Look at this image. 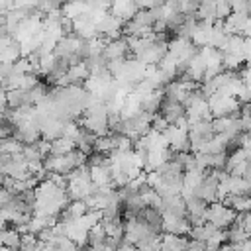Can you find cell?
Instances as JSON below:
<instances>
[{"label":"cell","instance_id":"7","mask_svg":"<svg viewBox=\"0 0 251 251\" xmlns=\"http://www.w3.org/2000/svg\"><path fill=\"white\" fill-rule=\"evenodd\" d=\"M75 35L80 37V39H84V41L96 39V37H98L96 20L90 18L88 14H86V16H80L78 20H75Z\"/></svg>","mask_w":251,"mask_h":251},{"label":"cell","instance_id":"30","mask_svg":"<svg viewBox=\"0 0 251 251\" xmlns=\"http://www.w3.org/2000/svg\"><path fill=\"white\" fill-rule=\"evenodd\" d=\"M198 8H200V2H194V0L180 2V14H184L186 18H196L198 16Z\"/></svg>","mask_w":251,"mask_h":251},{"label":"cell","instance_id":"38","mask_svg":"<svg viewBox=\"0 0 251 251\" xmlns=\"http://www.w3.org/2000/svg\"><path fill=\"white\" fill-rule=\"evenodd\" d=\"M220 251H239V249H237L235 245H231V243H226V245H224Z\"/></svg>","mask_w":251,"mask_h":251},{"label":"cell","instance_id":"33","mask_svg":"<svg viewBox=\"0 0 251 251\" xmlns=\"http://www.w3.org/2000/svg\"><path fill=\"white\" fill-rule=\"evenodd\" d=\"M243 59L247 65H251V37H245V45H243Z\"/></svg>","mask_w":251,"mask_h":251},{"label":"cell","instance_id":"25","mask_svg":"<svg viewBox=\"0 0 251 251\" xmlns=\"http://www.w3.org/2000/svg\"><path fill=\"white\" fill-rule=\"evenodd\" d=\"M196 18L198 20H206V22H216V2H210V0L200 2Z\"/></svg>","mask_w":251,"mask_h":251},{"label":"cell","instance_id":"11","mask_svg":"<svg viewBox=\"0 0 251 251\" xmlns=\"http://www.w3.org/2000/svg\"><path fill=\"white\" fill-rule=\"evenodd\" d=\"M182 78H188V80H192V82H200V80L206 78V61H204V57L200 55V51H198V55L188 63V71H186V75H184Z\"/></svg>","mask_w":251,"mask_h":251},{"label":"cell","instance_id":"19","mask_svg":"<svg viewBox=\"0 0 251 251\" xmlns=\"http://www.w3.org/2000/svg\"><path fill=\"white\" fill-rule=\"evenodd\" d=\"M75 149H76V145H75L71 139H67V137H59V139L51 141V155H55V157L69 155V153H73Z\"/></svg>","mask_w":251,"mask_h":251},{"label":"cell","instance_id":"40","mask_svg":"<svg viewBox=\"0 0 251 251\" xmlns=\"http://www.w3.org/2000/svg\"><path fill=\"white\" fill-rule=\"evenodd\" d=\"M2 251H12V249H8V247H2Z\"/></svg>","mask_w":251,"mask_h":251},{"label":"cell","instance_id":"3","mask_svg":"<svg viewBox=\"0 0 251 251\" xmlns=\"http://www.w3.org/2000/svg\"><path fill=\"white\" fill-rule=\"evenodd\" d=\"M163 233H173V235H190L192 226L186 216H175L169 212H163Z\"/></svg>","mask_w":251,"mask_h":251},{"label":"cell","instance_id":"9","mask_svg":"<svg viewBox=\"0 0 251 251\" xmlns=\"http://www.w3.org/2000/svg\"><path fill=\"white\" fill-rule=\"evenodd\" d=\"M214 24H216V22L198 20L196 29H194V33H192V43H194L198 49H204V47H208V45H210V37H212Z\"/></svg>","mask_w":251,"mask_h":251},{"label":"cell","instance_id":"28","mask_svg":"<svg viewBox=\"0 0 251 251\" xmlns=\"http://www.w3.org/2000/svg\"><path fill=\"white\" fill-rule=\"evenodd\" d=\"M231 14H233V10H231V2H226V0H218V2H216V20L226 22Z\"/></svg>","mask_w":251,"mask_h":251},{"label":"cell","instance_id":"31","mask_svg":"<svg viewBox=\"0 0 251 251\" xmlns=\"http://www.w3.org/2000/svg\"><path fill=\"white\" fill-rule=\"evenodd\" d=\"M22 155H24L27 161H43V155H41L37 143H33V145H24Z\"/></svg>","mask_w":251,"mask_h":251},{"label":"cell","instance_id":"24","mask_svg":"<svg viewBox=\"0 0 251 251\" xmlns=\"http://www.w3.org/2000/svg\"><path fill=\"white\" fill-rule=\"evenodd\" d=\"M24 151V143L18 141L16 137H8L0 141V153L2 155H20Z\"/></svg>","mask_w":251,"mask_h":251},{"label":"cell","instance_id":"14","mask_svg":"<svg viewBox=\"0 0 251 251\" xmlns=\"http://www.w3.org/2000/svg\"><path fill=\"white\" fill-rule=\"evenodd\" d=\"M90 176H92L94 186H98V188L114 186V182H112V171H110V165L92 167V169H90Z\"/></svg>","mask_w":251,"mask_h":251},{"label":"cell","instance_id":"4","mask_svg":"<svg viewBox=\"0 0 251 251\" xmlns=\"http://www.w3.org/2000/svg\"><path fill=\"white\" fill-rule=\"evenodd\" d=\"M22 59L20 43L12 35H0V61L2 63H18Z\"/></svg>","mask_w":251,"mask_h":251},{"label":"cell","instance_id":"8","mask_svg":"<svg viewBox=\"0 0 251 251\" xmlns=\"http://www.w3.org/2000/svg\"><path fill=\"white\" fill-rule=\"evenodd\" d=\"M171 126H175L180 118H184L186 116V108H184V104H180V102H175V100H169V98H165V102H163V106H161V112H159Z\"/></svg>","mask_w":251,"mask_h":251},{"label":"cell","instance_id":"37","mask_svg":"<svg viewBox=\"0 0 251 251\" xmlns=\"http://www.w3.org/2000/svg\"><path fill=\"white\" fill-rule=\"evenodd\" d=\"M243 37H251V18L247 20V24H245V27H243V33H241Z\"/></svg>","mask_w":251,"mask_h":251},{"label":"cell","instance_id":"20","mask_svg":"<svg viewBox=\"0 0 251 251\" xmlns=\"http://www.w3.org/2000/svg\"><path fill=\"white\" fill-rule=\"evenodd\" d=\"M220 229L214 226V224H204V226H198V227H192V231H190V239H194V241H208L214 233H218Z\"/></svg>","mask_w":251,"mask_h":251},{"label":"cell","instance_id":"1","mask_svg":"<svg viewBox=\"0 0 251 251\" xmlns=\"http://www.w3.org/2000/svg\"><path fill=\"white\" fill-rule=\"evenodd\" d=\"M235 218H237V214L229 206H226L224 202L210 204L208 212H206V222L214 224L218 229H229L235 224Z\"/></svg>","mask_w":251,"mask_h":251},{"label":"cell","instance_id":"13","mask_svg":"<svg viewBox=\"0 0 251 251\" xmlns=\"http://www.w3.org/2000/svg\"><path fill=\"white\" fill-rule=\"evenodd\" d=\"M165 102V90H153L149 96H145L141 100V110L155 116L157 112H161V106Z\"/></svg>","mask_w":251,"mask_h":251},{"label":"cell","instance_id":"16","mask_svg":"<svg viewBox=\"0 0 251 251\" xmlns=\"http://www.w3.org/2000/svg\"><path fill=\"white\" fill-rule=\"evenodd\" d=\"M0 239H2V245L12 249V251H18L22 247V233L16 229V227H6L2 226V233H0Z\"/></svg>","mask_w":251,"mask_h":251},{"label":"cell","instance_id":"22","mask_svg":"<svg viewBox=\"0 0 251 251\" xmlns=\"http://www.w3.org/2000/svg\"><path fill=\"white\" fill-rule=\"evenodd\" d=\"M112 151H116V141H114V135H112V133L102 135V137H96L94 153H100V155H110Z\"/></svg>","mask_w":251,"mask_h":251},{"label":"cell","instance_id":"36","mask_svg":"<svg viewBox=\"0 0 251 251\" xmlns=\"http://www.w3.org/2000/svg\"><path fill=\"white\" fill-rule=\"evenodd\" d=\"M118 251H139L135 245H131V243H127V241H124V245L118 249Z\"/></svg>","mask_w":251,"mask_h":251},{"label":"cell","instance_id":"18","mask_svg":"<svg viewBox=\"0 0 251 251\" xmlns=\"http://www.w3.org/2000/svg\"><path fill=\"white\" fill-rule=\"evenodd\" d=\"M224 204H226V206H229L235 214L251 212V196H229Z\"/></svg>","mask_w":251,"mask_h":251},{"label":"cell","instance_id":"39","mask_svg":"<svg viewBox=\"0 0 251 251\" xmlns=\"http://www.w3.org/2000/svg\"><path fill=\"white\" fill-rule=\"evenodd\" d=\"M80 251H102V247H90V245H86V247L80 249Z\"/></svg>","mask_w":251,"mask_h":251},{"label":"cell","instance_id":"12","mask_svg":"<svg viewBox=\"0 0 251 251\" xmlns=\"http://www.w3.org/2000/svg\"><path fill=\"white\" fill-rule=\"evenodd\" d=\"M188 243L190 241L184 235H173V233L161 235V249H165V251H186Z\"/></svg>","mask_w":251,"mask_h":251},{"label":"cell","instance_id":"27","mask_svg":"<svg viewBox=\"0 0 251 251\" xmlns=\"http://www.w3.org/2000/svg\"><path fill=\"white\" fill-rule=\"evenodd\" d=\"M241 63H245L243 55H231V53H224V71H229V73H235Z\"/></svg>","mask_w":251,"mask_h":251},{"label":"cell","instance_id":"41","mask_svg":"<svg viewBox=\"0 0 251 251\" xmlns=\"http://www.w3.org/2000/svg\"><path fill=\"white\" fill-rule=\"evenodd\" d=\"M247 106H249V108H251V98H249V102H247Z\"/></svg>","mask_w":251,"mask_h":251},{"label":"cell","instance_id":"15","mask_svg":"<svg viewBox=\"0 0 251 251\" xmlns=\"http://www.w3.org/2000/svg\"><path fill=\"white\" fill-rule=\"evenodd\" d=\"M163 212H169V214H175V216H186V200L180 196V194H175V196H167L163 198Z\"/></svg>","mask_w":251,"mask_h":251},{"label":"cell","instance_id":"35","mask_svg":"<svg viewBox=\"0 0 251 251\" xmlns=\"http://www.w3.org/2000/svg\"><path fill=\"white\" fill-rule=\"evenodd\" d=\"M239 251H251V237L249 239H245V241H241L239 245H235Z\"/></svg>","mask_w":251,"mask_h":251},{"label":"cell","instance_id":"26","mask_svg":"<svg viewBox=\"0 0 251 251\" xmlns=\"http://www.w3.org/2000/svg\"><path fill=\"white\" fill-rule=\"evenodd\" d=\"M251 235L241 227V226H237V224H233L229 229H227V243H231V245H239L241 241H245V239H249Z\"/></svg>","mask_w":251,"mask_h":251},{"label":"cell","instance_id":"32","mask_svg":"<svg viewBox=\"0 0 251 251\" xmlns=\"http://www.w3.org/2000/svg\"><path fill=\"white\" fill-rule=\"evenodd\" d=\"M169 126H171V124H169L161 114H155V116H153V129H157V131H161V133H163Z\"/></svg>","mask_w":251,"mask_h":251},{"label":"cell","instance_id":"29","mask_svg":"<svg viewBox=\"0 0 251 251\" xmlns=\"http://www.w3.org/2000/svg\"><path fill=\"white\" fill-rule=\"evenodd\" d=\"M37 10H39V14L47 16V14H53V12L63 10V4L61 2H55V0H43V2H37Z\"/></svg>","mask_w":251,"mask_h":251},{"label":"cell","instance_id":"6","mask_svg":"<svg viewBox=\"0 0 251 251\" xmlns=\"http://www.w3.org/2000/svg\"><path fill=\"white\" fill-rule=\"evenodd\" d=\"M139 12V4L133 2V0H118V2H112L110 6V14L120 18L124 24L131 22Z\"/></svg>","mask_w":251,"mask_h":251},{"label":"cell","instance_id":"21","mask_svg":"<svg viewBox=\"0 0 251 251\" xmlns=\"http://www.w3.org/2000/svg\"><path fill=\"white\" fill-rule=\"evenodd\" d=\"M229 184H231V196H251V180L243 176H231Z\"/></svg>","mask_w":251,"mask_h":251},{"label":"cell","instance_id":"23","mask_svg":"<svg viewBox=\"0 0 251 251\" xmlns=\"http://www.w3.org/2000/svg\"><path fill=\"white\" fill-rule=\"evenodd\" d=\"M243 45H245V37L243 35H229L222 51L224 53H231V55H243Z\"/></svg>","mask_w":251,"mask_h":251},{"label":"cell","instance_id":"34","mask_svg":"<svg viewBox=\"0 0 251 251\" xmlns=\"http://www.w3.org/2000/svg\"><path fill=\"white\" fill-rule=\"evenodd\" d=\"M186 251H208V249H206V243H204V241H194V239H190Z\"/></svg>","mask_w":251,"mask_h":251},{"label":"cell","instance_id":"5","mask_svg":"<svg viewBox=\"0 0 251 251\" xmlns=\"http://www.w3.org/2000/svg\"><path fill=\"white\" fill-rule=\"evenodd\" d=\"M14 137L18 141H22L24 145H33L41 139V127L37 122H24L16 126V133Z\"/></svg>","mask_w":251,"mask_h":251},{"label":"cell","instance_id":"17","mask_svg":"<svg viewBox=\"0 0 251 251\" xmlns=\"http://www.w3.org/2000/svg\"><path fill=\"white\" fill-rule=\"evenodd\" d=\"M88 14V2H67L63 4V16L69 20H78L80 16Z\"/></svg>","mask_w":251,"mask_h":251},{"label":"cell","instance_id":"10","mask_svg":"<svg viewBox=\"0 0 251 251\" xmlns=\"http://www.w3.org/2000/svg\"><path fill=\"white\" fill-rule=\"evenodd\" d=\"M129 51V45H127V39L126 37H120V39H114V41H106V49H104V57L106 61H114V59H126V53Z\"/></svg>","mask_w":251,"mask_h":251},{"label":"cell","instance_id":"2","mask_svg":"<svg viewBox=\"0 0 251 251\" xmlns=\"http://www.w3.org/2000/svg\"><path fill=\"white\" fill-rule=\"evenodd\" d=\"M124 226H126V241L131 243V245H135V247H137L141 241L159 235V233H157L151 226H147L141 218H129V220H124Z\"/></svg>","mask_w":251,"mask_h":251}]
</instances>
